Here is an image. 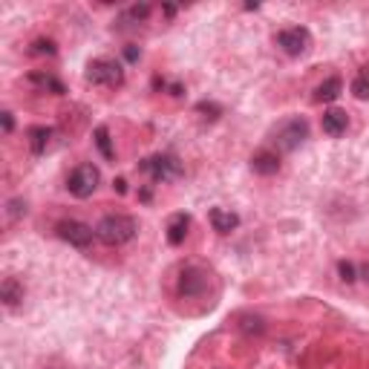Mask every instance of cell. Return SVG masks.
I'll list each match as a JSON object with an SVG mask.
<instances>
[{"label":"cell","instance_id":"25","mask_svg":"<svg viewBox=\"0 0 369 369\" xmlns=\"http://www.w3.org/2000/svg\"><path fill=\"white\" fill-rule=\"evenodd\" d=\"M0 118H4V133H12V127H15V121H12V113L6 110V113L0 116Z\"/></svg>","mask_w":369,"mask_h":369},{"label":"cell","instance_id":"21","mask_svg":"<svg viewBox=\"0 0 369 369\" xmlns=\"http://www.w3.org/2000/svg\"><path fill=\"white\" fill-rule=\"evenodd\" d=\"M352 93H355V98H360V101H366V98H369V79H363V76H358V79L352 81Z\"/></svg>","mask_w":369,"mask_h":369},{"label":"cell","instance_id":"7","mask_svg":"<svg viewBox=\"0 0 369 369\" xmlns=\"http://www.w3.org/2000/svg\"><path fill=\"white\" fill-rule=\"evenodd\" d=\"M58 237L76 248H90L93 240H98L96 231L87 223H79V219H64V223H58Z\"/></svg>","mask_w":369,"mask_h":369},{"label":"cell","instance_id":"11","mask_svg":"<svg viewBox=\"0 0 369 369\" xmlns=\"http://www.w3.org/2000/svg\"><path fill=\"white\" fill-rule=\"evenodd\" d=\"M0 300H4V306L15 309L24 300V283L18 277H6L4 283H0Z\"/></svg>","mask_w":369,"mask_h":369},{"label":"cell","instance_id":"15","mask_svg":"<svg viewBox=\"0 0 369 369\" xmlns=\"http://www.w3.org/2000/svg\"><path fill=\"white\" fill-rule=\"evenodd\" d=\"M340 93H343V81L335 76V79H326L323 84H318V90H315V101H318V104H329V101H335Z\"/></svg>","mask_w":369,"mask_h":369},{"label":"cell","instance_id":"19","mask_svg":"<svg viewBox=\"0 0 369 369\" xmlns=\"http://www.w3.org/2000/svg\"><path fill=\"white\" fill-rule=\"evenodd\" d=\"M196 113H202L208 121H216L219 116H223V107L213 104V101H199V104H196Z\"/></svg>","mask_w":369,"mask_h":369},{"label":"cell","instance_id":"1","mask_svg":"<svg viewBox=\"0 0 369 369\" xmlns=\"http://www.w3.org/2000/svg\"><path fill=\"white\" fill-rule=\"evenodd\" d=\"M136 231H138L136 219H133V216H124V213H110V216H104L101 223L96 226V237H98L104 246H110V248L130 243V240L136 237Z\"/></svg>","mask_w":369,"mask_h":369},{"label":"cell","instance_id":"16","mask_svg":"<svg viewBox=\"0 0 369 369\" xmlns=\"http://www.w3.org/2000/svg\"><path fill=\"white\" fill-rule=\"evenodd\" d=\"M29 81H32L38 90H49L52 96H64V84H61L58 79L46 76V72H32V76H29Z\"/></svg>","mask_w":369,"mask_h":369},{"label":"cell","instance_id":"20","mask_svg":"<svg viewBox=\"0 0 369 369\" xmlns=\"http://www.w3.org/2000/svg\"><path fill=\"white\" fill-rule=\"evenodd\" d=\"M32 52H35V55H55L58 49H55V41H49V38H38V41L32 44Z\"/></svg>","mask_w":369,"mask_h":369},{"label":"cell","instance_id":"4","mask_svg":"<svg viewBox=\"0 0 369 369\" xmlns=\"http://www.w3.org/2000/svg\"><path fill=\"white\" fill-rule=\"evenodd\" d=\"M306 138H309V121L300 118V116L285 118V121L274 130V144H277V151H283V153L298 151V147H300Z\"/></svg>","mask_w":369,"mask_h":369},{"label":"cell","instance_id":"26","mask_svg":"<svg viewBox=\"0 0 369 369\" xmlns=\"http://www.w3.org/2000/svg\"><path fill=\"white\" fill-rule=\"evenodd\" d=\"M124 55H127V61H138V55H141V52H138L136 46H127V49H124Z\"/></svg>","mask_w":369,"mask_h":369},{"label":"cell","instance_id":"27","mask_svg":"<svg viewBox=\"0 0 369 369\" xmlns=\"http://www.w3.org/2000/svg\"><path fill=\"white\" fill-rule=\"evenodd\" d=\"M113 185H116V191H118V193H127V182H124V179H116Z\"/></svg>","mask_w":369,"mask_h":369},{"label":"cell","instance_id":"12","mask_svg":"<svg viewBox=\"0 0 369 369\" xmlns=\"http://www.w3.org/2000/svg\"><path fill=\"white\" fill-rule=\"evenodd\" d=\"M188 228H191V216L188 213H173L171 223H168V243L171 246H182L185 237H188Z\"/></svg>","mask_w":369,"mask_h":369},{"label":"cell","instance_id":"24","mask_svg":"<svg viewBox=\"0 0 369 369\" xmlns=\"http://www.w3.org/2000/svg\"><path fill=\"white\" fill-rule=\"evenodd\" d=\"M243 329L260 335V332H263V320H260V318H243Z\"/></svg>","mask_w":369,"mask_h":369},{"label":"cell","instance_id":"23","mask_svg":"<svg viewBox=\"0 0 369 369\" xmlns=\"http://www.w3.org/2000/svg\"><path fill=\"white\" fill-rule=\"evenodd\" d=\"M6 208H9V216H12V219H18V216L26 213V202H24V199H12Z\"/></svg>","mask_w":369,"mask_h":369},{"label":"cell","instance_id":"8","mask_svg":"<svg viewBox=\"0 0 369 369\" xmlns=\"http://www.w3.org/2000/svg\"><path fill=\"white\" fill-rule=\"evenodd\" d=\"M205 285H208V274L202 268H196V266H188L182 271V277H179V294L182 298H196V294L205 291Z\"/></svg>","mask_w":369,"mask_h":369},{"label":"cell","instance_id":"6","mask_svg":"<svg viewBox=\"0 0 369 369\" xmlns=\"http://www.w3.org/2000/svg\"><path fill=\"white\" fill-rule=\"evenodd\" d=\"M277 46H280L285 55H291V58H300V55H306V52H309V46H312V35H309V29H306V26H291V29L277 32Z\"/></svg>","mask_w":369,"mask_h":369},{"label":"cell","instance_id":"22","mask_svg":"<svg viewBox=\"0 0 369 369\" xmlns=\"http://www.w3.org/2000/svg\"><path fill=\"white\" fill-rule=\"evenodd\" d=\"M338 274H340L343 283H355V266H352V263L340 260V263H338Z\"/></svg>","mask_w":369,"mask_h":369},{"label":"cell","instance_id":"13","mask_svg":"<svg viewBox=\"0 0 369 369\" xmlns=\"http://www.w3.org/2000/svg\"><path fill=\"white\" fill-rule=\"evenodd\" d=\"M346 127H349V116H346V110L332 107V110H326V113H323V133H329V136H340V133H346Z\"/></svg>","mask_w":369,"mask_h":369},{"label":"cell","instance_id":"14","mask_svg":"<svg viewBox=\"0 0 369 369\" xmlns=\"http://www.w3.org/2000/svg\"><path fill=\"white\" fill-rule=\"evenodd\" d=\"M26 138H29V151L35 153V156H41L46 147H49V138H52V130L49 127H29L26 130Z\"/></svg>","mask_w":369,"mask_h":369},{"label":"cell","instance_id":"2","mask_svg":"<svg viewBox=\"0 0 369 369\" xmlns=\"http://www.w3.org/2000/svg\"><path fill=\"white\" fill-rule=\"evenodd\" d=\"M84 76H87V81L96 84V87H110V90H116V87L124 84V66H121L118 61H113V58H96V61L87 64Z\"/></svg>","mask_w":369,"mask_h":369},{"label":"cell","instance_id":"18","mask_svg":"<svg viewBox=\"0 0 369 369\" xmlns=\"http://www.w3.org/2000/svg\"><path fill=\"white\" fill-rule=\"evenodd\" d=\"M147 15H151V6L141 4V6H130L124 15H121V24H141Z\"/></svg>","mask_w":369,"mask_h":369},{"label":"cell","instance_id":"10","mask_svg":"<svg viewBox=\"0 0 369 369\" xmlns=\"http://www.w3.org/2000/svg\"><path fill=\"white\" fill-rule=\"evenodd\" d=\"M251 171L260 176H274L280 171V156L274 151H257L251 156Z\"/></svg>","mask_w":369,"mask_h":369},{"label":"cell","instance_id":"5","mask_svg":"<svg viewBox=\"0 0 369 369\" xmlns=\"http://www.w3.org/2000/svg\"><path fill=\"white\" fill-rule=\"evenodd\" d=\"M98 182H101V173H98L96 165H79L76 171L69 173V179H66V191L76 199H87V196L96 193Z\"/></svg>","mask_w":369,"mask_h":369},{"label":"cell","instance_id":"17","mask_svg":"<svg viewBox=\"0 0 369 369\" xmlns=\"http://www.w3.org/2000/svg\"><path fill=\"white\" fill-rule=\"evenodd\" d=\"M96 147L101 151L104 159H116V151H113V144H110V130L107 127H96Z\"/></svg>","mask_w":369,"mask_h":369},{"label":"cell","instance_id":"9","mask_svg":"<svg viewBox=\"0 0 369 369\" xmlns=\"http://www.w3.org/2000/svg\"><path fill=\"white\" fill-rule=\"evenodd\" d=\"M208 219H211V228L216 234H231L240 226V216L234 211H226V208H211Z\"/></svg>","mask_w":369,"mask_h":369},{"label":"cell","instance_id":"3","mask_svg":"<svg viewBox=\"0 0 369 369\" xmlns=\"http://www.w3.org/2000/svg\"><path fill=\"white\" fill-rule=\"evenodd\" d=\"M138 171H144L153 182H173L185 173L182 162L173 153H156V156H147L138 162Z\"/></svg>","mask_w":369,"mask_h":369}]
</instances>
